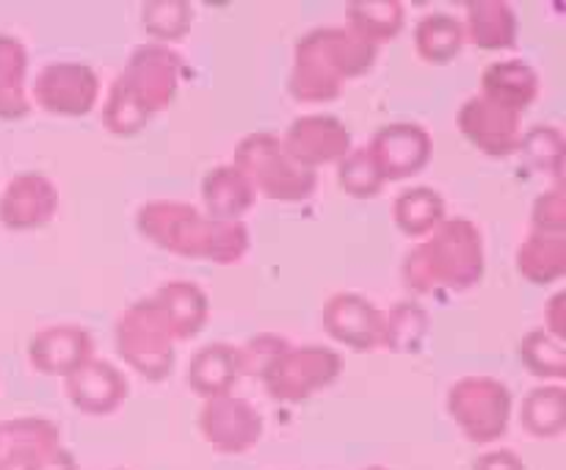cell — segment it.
Wrapping results in <instances>:
<instances>
[{
	"instance_id": "1",
	"label": "cell",
	"mask_w": 566,
	"mask_h": 470,
	"mask_svg": "<svg viewBox=\"0 0 566 470\" xmlns=\"http://www.w3.org/2000/svg\"><path fill=\"white\" fill-rule=\"evenodd\" d=\"M340 359L326 348H298L285 352V357H274L263 368L271 396L276 398H302L310 396L318 385H326L337 376Z\"/></svg>"
},
{
	"instance_id": "2",
	"label": "cell",
	"mask_w": 566,
	"mask_h": 470,
	"mask_svg": "<svg viewBox=\"0 0 566 470\" xmlns=\"http://www.w3.org/2000/svg\"><path fill=\"white\" fill-rule=\"evenodd\" d=\"M241 149L252 155V158H258L260 164H269V169H254V177H258L263 194L274 199H302L313 194L315 175L287 164L285 155L280 153L276 138L252 136L241 144Z\"/></svg>"
},
{
	"instance_id": "3",
	"label": "cell",
	"mask_w": 566,
	"mask_h": 470,
	"mask_svg": "<svg viewBox=\"0 0 566 470\" xmlns=\"http://www.w3.org/2000/svg\"><path fill=\"white\" fill-rule=\"evenodd\" d=\"M381 180H398L420 171L429 160V136L415 125L385 127L368 149Z\"/></svg>"
},
{
	"instance_id": "4",
	"label": "cell",
	"mask_w": 566,
	"mask_h": 470,
	"mask_svg": "<svg viewBox=\"0 0 566 470\" xmlns=\"http://www.w3.org/2000/svg\"><path fill=\"white\" fill-rule=\"evenodd\" d=\"M94 97H97V81L86 66H48L36 81V100L48 111L86 114L92 111Z\"/></svg>"
},
{
	"instance_id": "5",
	"label": "cell",
	"mask_w": 566,
	"mask_h": 470,
	"mask_svg": "<svg viewBox=\"0 0 566 470\" xmlns=\"http://www.w3.org/2000/svg\"><path fill=\"white\" fill-rule=\"evenodd\" d=\"M55 191L44 177L20 175L0 197V221L9 230H31L53 216Z\"/></svg>"
},
{
	"instance_id": "6",
	"label": "cell",
	"mask_w": 566,
	"mask_h": 470,
	"mask_svg": "<svg viewBox=\"0 0 566 470\" xmlns=\"http://www.w3.org/2000/svg\"><path fill=\"white\" fill-rule=\"evenodd\" d=\"M462 130L492 155H509L517 149V111L492 100H470L462 111Z\"/></svg>"
},
{
	"instance_id": "7",
	"label": "cell",
	"mask_w": 566,
	"mask_h": 470,
	"mask_svg": "<svg viewBox=\"0 0 566 470\" xmlns=\"http://www.w3.org/2000/svg\"><path fill=\"white\" fill-rule=\"evenodd\" d=\"M348 130L332 116H307V119L293 122L287 133V153L298 164H321V160H335L348 153Z\"/></svg>"
},
{
	"instance_id": "8",
	"label": "cell",
	"mask_w": 566,
	"mask_h": 470,
	"mask_svg": "<svg viewBox=\"0 0 566 470\" xmlns=\"http://www.w3.org/2000/svg\"><path fill=\"white\" fill-rule=\"evenodd\" d=\"M326 326L337 341L352 343L354 348H374L381 343V315L359 296H335L326 307Z\"/></svg>"
},
{
	"instance_id": "9",
	"label": "cell",
	"mask_w": 566,
	"mask_h": 470,
	"mask_svg": "<svg viewBox=\"0 0 566 470\" xmlns=\"http://www.w3.org/2000/svg\"><path fill=\"white\" fill-rule=\"evenodd\" d=\"M92 352V341L83 330L61 326V330L39 332L31 341V359L44 374H70L83 365Z\"/></svg>"
},
{
	"instance_id": "10",
	"label": "cell",
	"mask_w": 566,
	"mask_h": 470,
	"mask_svg": "<svg viewBox=\"0 0 566 470\" xmlns=\"http://www.w3.org/2000/svg\"><path fill=\"white\" fill-rule=\"evenodd\" d=\"M125 393L127 382L108 363L81 365L70 374V396L77 407L111 409Z\"/></svg>"
},
{
	"instance_id": "11",
	"label": "cell",
	"mask_w": 566,
	"mask_h": 470,
	"mask_svg": "<svg viewBox=\"0 0 566 470\" xmlns=\"http://www.w3.org/2000/svg\"><path fill=\"white\" fill-rule=\"evenodd\" d=\"M484 88L492 103L506 105L512 111L528 108L531 100L536 97V75L531 66L520 64V61L492 64L484 72Z\"/></svg>"
},
{
	"instance_id": "12",
	"label": "cell",
	"mask_w": 566,
	"mask_h": 470,
	"mask_svg": "<svg viewBox=\"0 0 566 470\" xmlns=\"http://www.w3.org/2000/svg\"><path fill=\"white\" fill-rule=\"evenodd\" d=\"M22 75H25V50L17 39L0 36V116L17 119L28 111L22 97Z\"/></svg>"
},
{
	"instance_id": "13",
	"label": "cell",
	"mask_w": 566,
	"mask_h": 470,
	"mask_svg": "<svg viewBox=\"0 0 566 470\" xmlns=\"http://www.w3.org/2000/svg\"><path fill=\"white\" fill-rule=\"evenodd\" d=\"M238 354L227 348L224 343L205 348L197 354L191 370H188V382L199 387V393H224L227 385L235 379Z\"/></svg>"
},
{
	"instance_id": "14",
	"label": "cell",
	"mask_w": 566,
	"mask_h": 470,
	"mask_svg": "<svg viewBox=\"0 0 566 470\" xmlns=\"http://www.w3.org/2000/svg\"><path fill=\"white\" fill-rule=\"evenodd\" d=\"M205 202L216 219H232L243 208H249L252 197H249L247 180L235 169L224 166L205 180Z\"/></svg>"
},
{
	"instance_id": "15",
	"label": "cell",
	"mask_w": 566,
	"mask_h": 470,
	"mask_svg": "<svg viewBox=\"0 0 566 470\" xmlns=\"http://www.w3.org/2000/svg\"><path fill=\"white\" fill-rule=\"evenodd\" d=\"M470 25L473 42L481 48H509L514 44V17L503 3H473L470 6Z\"/></svg>"
},
{
	"instance_id": "16",
	"label": "cell",
	"mask_w": 566,
	"mask_h": 470,
	"mask_svg": "<svg viewBox=\"0 0 566 470\" xmlns=\"http://www.w3.org/2000/svg\"><path fill=\"white\" fill-rule=\"evenodd\" d=\"M418 48L429 61H451L462 48V25L448 14L426 17L418 28Z\"/></svg>"
},
{
	"instance_id": "17",
	"label": "cell",
	"mask_w": 566,
	"mask_h": 470,
	"mask_svg": "<svg viewBox=\"0 0 566 470\" xmlns=\"http://www.w3.org/2000/svg\"><path fill=\"white\" fill-rule=\"evenodd\" d=\"M396 219L409 236H420L442 219V199L431 188H415L398 199Z\"/></svg>"
},
{
	"instance_id": "18",
	"label": "cell",
	"mask_w": 566,
	"mask_h": 470,
	"mask_svg": "<svg viewBox=\"0 0 566 470\" xmlns=\"http://www.w3.org/2000/svg\"><path fill=\"white\" fill-rule=\"evenodd\" d=\"M352 20L363 39H392L401 28V6L398 3H354Z\"/></svg>"
},
{
	"instance_id": "19",
	"label": "cell",
	"mask_w": 566,
	"mask_h": 470,
	"mask_svg": "<svg viewBox=\"0 0 566 470\" xmlns=\"http://www.w3.org/2000/svg\"><path fill=\"white\" fill-rule=\"evenodd\" d=\"M340 182L348 188V191L357 194V197H374V194H379L381 182L385 180H381V175L376 171L368 149H363V153H354L348 164L343 160Z\"/></svg>"
},
{
	"instance_id": "20",
	"label": "cell",
	"mask_w": 566,
	"mask_h": 470,
	"mask_svg": "<svg viewBox=\"0 0 566 470\" xmlns=\"http://www.w3.org/2000/svg\"><path fill=\"white\" fill-rule=\"evenodd\" d=\"M520 352H528V354L536 352V357H525L534 374H547V376L564 374V348L558 346V343H553L545 332H534V335L520 346Z\"/></svg>"
},
{
	"instance_id": "21",
	"label": "cell",
	"mask_w": 566,
	"mask_h": 470,
	"mask_svg": "<svg viewBox=\"0 0 566 470\" xmlns=\"http://www.w3.org/2000/svg\"><path fill=\"white\" fill-rule=\"evenodd\" d=\"M562 249H564V238L556 236V232H545V254L562 252ZM539 258H542V252L531 254V252H525V249H520V271H525V274L534 280L536 269H539V263H542ZM545 263H547V258H545Z\"/></svg>"
}]
</instances>
